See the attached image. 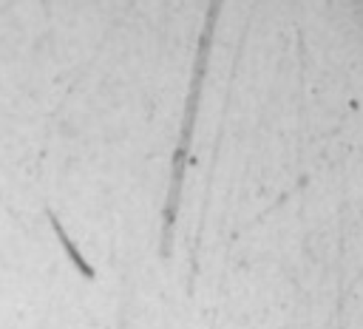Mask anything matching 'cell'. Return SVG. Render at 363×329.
<instances>
[{"mask_svg": "<svg viewBox=\"0 0 363 329\" xmlns=\"http://www.w3.org/2000/svg\"><path fill=\"white\" fill-rule=\"evenodd\" d=\"M221 3L224 0H210L207 11H204V26L199 34V48H196V60H193V77H190V91L182 108V125H179V139H176V150H173V173H170V190H167V201L162 210V258L170 255V241H173V224L182 207V190H184V164H187V150L193 142V130H196V113H199V102H201V91H204V77H207V62H210V45H213V28L218 23L221 14Z\"/></svg>", "mask_w": 363, "mask_h": 329, "instance_id": "cell-1", "label": "cell"}]
</instances>
